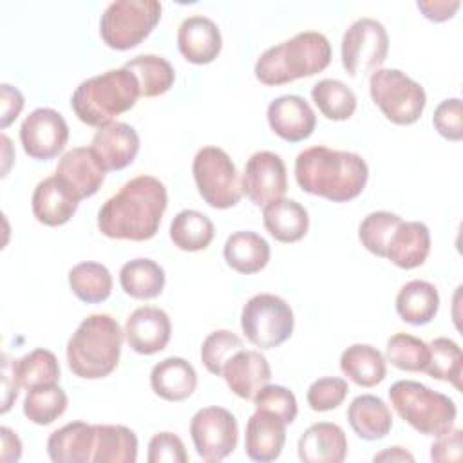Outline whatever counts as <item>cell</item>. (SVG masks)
<instances>
[{
    "label": "cell",
    "instance_id": "cell-21",
    "mask_svg": "<svg viewBox=\"0 0 463 463\" xmlns=\"http://www.w3.org/2000/svg\"><path fill=\"white\" fill-rule=\"evenodd\" d=\"M286 443V423L273 412L255 409L246 423L244 452L250 459L268 463L275 461Z\"/></svg>",
    "mask_w": 463,
    "mask_h": 463
},
{
    "label": "cell",
    "instance_id": "cell-5",
    "mask_svg": "<svg viewBox=\"0 0 463 463\" xmlns=\"http://www.w3.org/2000/svg\"><path fill=\"white\" fill-rule=\"evenodd\" d=\"M139 96V83L128 69H109L76 87L71 109L81 123L101 128L128 112Z\"/></svg>",
    "mask_w": 463,
    "mask_h": 463
},
{
    "label": "cell",
    "instance_id": "cell-4",
    "mask_svg": "<svg viewBox=\"0 0 463 463\" xmlns=\"http://www.w3.org/2000/svg\"><path fill=\"white\" fill-rule=\"evenodd\" d=\"M125 333L107 313L89 315L67 342V365L83 380L107 378L119 364Z\"/></svg>",
    "mask_w": 463,
    "mask_h": 463
},
{
    "label": "cell",
    "instance_id": "cell-30",
    "mask_svg": "<svg viewBox=\"0 0 463 463\" xmlns=\"http://www.w3.org/2000/svg\"><path fill=\"white\" fill-rule=\"evenodd\" d=\"M439 309V293L427 280H411L403 284L396 295V313L411 326L429 324Z\"/></svg>",
    "mask_w": 463,
    "mask_h": 463
},
{
    "label": "cell",
    "instance_id": "cell-29",
    "mask_svg": "<svg viewBox=\"0 0 463 463\" xmlns=\"http://www.w3.org/2000/svg\"><path fill=\"white\" fill-rule=\"evenodd\" d=\"M262 222L268 233L284 244L298 242L309 230V213L295 199H279L264 206Z\"/></svg>",
    "mask_w": 463,
    "mask_h": 463
},
{
    "label": "cell",
    "instance_id": "cell-9",
    "mask_svg": "<svg viewBox=\"0 0 463 463\" xmlns=\"http://www.w3.org/2000/svg\"><path fill=\"white\" fill-rule=\"evenodd\" d=\"M192 174L203 201L215 210H228L242 197L241 177L232 157L219 146H203L192 163Z\"/></svg>",
    "mask_w": 463,
    "mask_h": 463
},
{
    "label": "cell",
    "instance_id": "cell-23",
    "mask_svg": "<svg viewBox=\"0 0 463 463\" xmlns=\"http://www.w3.org/2000/svg\"><path fill=\"white\" fill-rule=\"evenodd\" d=\"M56 174L80 195V199H87L98 194L107 172L101 168L90 146H76L60 157Z\"/></svg>",
    "mask_w": 463,
    "mask_h": 463
},
{
    "label": "cell",
    "instance_id": "cell-47",
    "mask_svg": "<svg viewBox=\"0 0 463 463\" xmlns=\"http://www.w3.org/2000/svg\"><path fill=\"white\" fill-rule=\"evenodd\" d=\"M148 463H186L184 443L174 432H157L148 441Z\"/></svg>",
    "mask_w": 463,
    "mask_h": 463
},
{
    "label": "cell",
    "instance_id": "cell-24",
    "mask_svg": "<svg viewBox=\"0 0 463 463\" xmlns=\"http://www.w3.org/2000/svg\"><path fill=\"white\" fill-rule=\"evenodd\" d=\"M96 445V425L71 421L47 438V454L54 463H89Z\"/></svg>",
    "mask_w": 463,
    "mask_h": 463
},
{
    "label": "cell",
    "instance_id": "cell-17",
    "mask_svg": "<svg viewBox=\"0 0 463 463\" xmlns=\"http://www.w3.org/2000/svg\"><path fill=\"white\" fill-rule=\"evenodd\" d=\"M266 118L273 134L288 143H300L307 139L317 127V116L311 105L297 94L275 98L268 105Z\"/></svg>",
    "mask_w": 463,
    "mask_h": 463
},
{
    "label": "cell",
    "instance_id": "cell-34",
    "mask_svg": "<svg viewBox=\"0 0 463 463\" xmlns=\"http://www.w3.org/2000/svg\"><path fill=\"white\" fill-rule=\"evenodd\" d=\"M128 69L137 83H139V94L143 98H156L163 96L174 87L175 81V71L172 63L157 54H139L123 65Z\"/></svg>",
    "mask_w": 463,
    "mask_h": 463
},
{
    "label": "cell",
    "instance_id": "cell-40",
    "mask_svg": "<svg viewBox=\"0 0 463 463\" xmlns=\"http://www.w3.org/2000/svg\"><path fill=\"white\" fill-rule=\"evenodd\" d=\"M427 345H429V360L423 371L434 380L449 382L456 389H461V374H463L461 347L447 336L434 338Z\"/></svg>",
    "mask_w": 463,
    "mask_h": 463
},
{
    "label": "cell",
    "instance_id": "cell-20",
    "mask_svg": "<svg viewBox=\"0 0 463 463\" xmlns=\"http://www.w3.org/2000/svg\"><path fill=\"white\" fill-rule=\"evenodd\" d=\"M221 376L235 396L253 400V396L269 383L271 367L260 351L242 347L224 364Z\"/></svg>",
    "mask_w": 463,
    "mask_h": 463
},
{
    "label": "cell",
    "instance_id": "cell-25",
    "mask_svg": "<svg viewBox=\"0 0 463 463\" xmlns=\"http://www.w3.org/2000/svg\"><path fill=\"white\" fill-rule=\"evenodd\" d=\"M150 387L166 402H183L197 389V373L188 360L168 356L152 367Z\"/></svg>",
    "mask_w": 463,
    "mask_h": 463
},
{
    "label": "cell",
    "instance_id": "cell-10",
    "mask_svg": "<svg viewBox=\"0 0 463 463\" xmlns=\"http://www.w3.org/2000/svg\"><path fill=\"white\" fill-rule=\"evenodd\" d=\"M241 327L255 347L275 349L293 335L295 315L284 298L259 293L242 306Z\"/></svg>",
    "mask_w": 463,
    "mask_h": 463
},
{
    "label": "cell",
    "instance_id": "cell-50",
    "mask_svg": "<svg viewBox=\"0 0 463 463\" xmlns=\"http://www.w3.org/2000/svg\"><path fill=\"white\" fill-rule=\"evenodd\" d=\"M461 2L459 0H418L416 7L421 11V14L430 22H447L454 18L458 13Z\"/></svg>",
    "mask_w": 463,
    "mask_h": 463
},
{
    "label": "cell",
    "instance_id": "cell-51",
    "mask_svg": "<svg viewBox=\"0 0 463 463\" xmlns=\"http://www.w3.org/2000/svg\"><path fill=\"white\" fill-rule=\"evenodd\" d=\"M18 389L22 387L18 383L13 360H9L7 354H2V414H5L16 402Z\"/></svg>",
    "mask_w": 463,
    "mask_h": 463
},
{
    "label": "cell",
    "instance_id": "cell-3",
    "mask_svg": "<svg viewBox=\"0 0 463 463\" xmlns=\"http://www.w3.org/2000/svg\"><path fill=\"white\" fill-rule=\"evenodd\" d=\"M331 43L318 31H302L268 47L255 61V78L266 87H279L322 72L331 63Z\"/></svg>",
    "mask_w": 463,
    "mask_h": 463
},
{
    "label": "cell",
    "instance_id": "cell-41",
    "mask_svg": "<svg viewBox=\"0 0 463 463\" xmlns=\"http://www.w3.org/2000/svg\"><path fill=\"white\" fill-rule=\"evenodd\" d=\"M402 221L403 219L398 213H392L387 210H378V212L367 213L358 226V239H360L362 246L369 253L385 259L391 237L394 235V232Z\"/></svg>",
    "mask_w": 463,
    "mask_h": 463
},
{
    "label": "cell",
    "instance_id": "cell-54",
    "mask_svg": "<svg viewBox=\"0 0 463 463\" xmlns=\"http://www.w3.org/2000/svg\"><path fill=\"white\" fill-rule=\"evenodd\" d=\"M0 141H2V157H4L2 177H5V175H7V172H9L11 161L14 159V156H11V150H13V146H11V139H9L5 134H2V136H0Z\"/></svg>",
    "mask_w": 463,
    "mask_h": 463
},
{
    "label": "cell",
    "instance_id": "cell-37",
    "mask_svg": "<svg viewBox=\"0 0 463 463\" xmlns=\"http://www.w3.org/2000/svg\"><path fill=\"white\" fill-rule=\"evenodd\" d=\"M311 99L326 119L345 121L356 110V94L340 80L324 78L311 89Z\"/></svg>",
    "mask_w": 463,
    "mask_h": 463
},
{
    "label": "cell",
    "instance_id": "cell-33",
    "mask_svg": "<svg viewBox=\"0 0 463 463\" xmlns=\"http://www.w3.org/2000/svg\"><path fill=\"white\" fill-rule=\"evenodd\" d=\"M215 235V226L208 215L199 210H181L170 222V241L181 251H203Z\"/></svg>",
    "mask_w": 463,
    "mask_h": 463
},
{
    "label": "cell",
    "instance_id": "cell-49",
    "mask_svg": "<svg viewBox=\"0 0 463 463\" xmlns=\"http://www.w3.org/2000/svg\"><path fill=\"white\" fill-rule=\"evenodd\" d=\"M24 103V94L16 87L9 83L0 85V128H7L20 116Z\"/></svg>",
    "mask_w": 463,
    "mask_h": 463
},
{
    "label": "cell",
    "instance_id": "cell-14",
    "mask_svg": "<svg viewBox=\"0 0 463 463\" xmlns=\"http://www.w3.org/2000/svg\"><path fill=\"white\" fill-rule=\"evenodd\" d=\"M241 186L242 194L259 208L282 199L288 190V170L282 157L269 150L251 154L246 161Z\"/></svg>",
    "mask_w": 463,
    "mask_h": 463
},
{
    "label": "cell",
    "instance_id": "cell-1",
    "mask_svg": "<svg viewBox=\"0 0 463 463\" xmlns=\"http://www.w3.org/2000/svg\"><path fill=\"white\" fill-rule=\"evenodd\" d=\"M168 194L154 175H136L110 195L98 212V230L116 241L152 239L166 212Z\"/></svg>",
    "mask_w": 463,
    "mask_h": 463
},
{
    "label": "cell",
    "instance_id": "cell-32",
    "mask_svg": "<svg viewBox=\"0 0 463 463\" xmlns=\"http://www.w3.org/2000/svg\"><path fill=\"white\" fill-rule=\"evenodd\" d=\"M165 269L152 259L139 257L125 262L119 269L121 289L136 300L157 298L165 289Z\"/></svg>",
    "mask_w": 463,
    "mask_h": 463
},
{
    "label": "cell",
    "instance_id": "cell-12",
    "mask_svg": "<svg viewBox=\"0 0 463 463\" xmlns=\"http://www.w3.org/2000/svg\"><path fill=\"white\" fill-rule=\"evenodd\" d=\"M190 438L203 461L217 463L237 449L239 425L228 409L217 405L204 407L190 420Z\"/></svg>",
    "mask_w": 463,
    "mask_h": 463
},
{
    "label": "cell",
    "instance_id": "cell-48",
    "mask_svg": "<svg viewBox=\"0 0 463 463\" xmlns=\"http://www.w3.org/2000/svg\"><path fill=\"white\" fill-rule=\"evenodd\" d=\"M461 445L463 432L461 429H450L449 432L436 438L430 445V459L432 461H459L461 459Z\"/></svg>",
    "mask_w": 463,
    "mask_h": 463
},
{
    "label": "cell",
    "instance_id": "cell-52",
    "mask_svg": "<svg viewBox=\"0 0 463 463\" xmlns=\"http://www.w3.org/2000/svg\"><path fill=\"white\" fill-rule=\"evenodd\" d=\"M0 439H2V454H0L2 461L5 463L18 461L22 458V441L18 434L4 425L0 429Z\"/></svg>",
    "mask_w": 463,
    "mask_h": 463
},
{
    "label": "cell",
    "instance_id": "cell-11",
    "mask_svg": "<svg viewBox=\"0 0 463 463\" xmlns=\"http://www.w3.org/2000/svg\"><path fill=\"white\" fill-rule=\"evenodd\" d=\"M389 54V34L382 22L364 16L354 20L340 43L342 67L351 78L374 72Z\"/></svg>",
    "mask_w": 463,
    "mask_h": 463
},
{
    "label": "cell",
    "instance_id": "cell-6",
    "mask_svg": "<svg viewBox=\"0 0 463 463\" xmlns=\"http://www.w3.org/2000/svg\"><path fill=\"white\" fill-rule=\"evenodd\" d=\"M389 400L396 414L423 436L438 438L454 429L458 416L454 400L420 382H394L389 387Z\"/></svg>",
    "mask_w": 463,
    "mask_h": 463
},
{
    "label": "cell",
    "instance_id": "cell-2",
    "mask_svg": "<svg viewBox=\"0 0 463 463\" xmlns=\"http://www.w3.org/2000/svg\"><path fill=\"white\" fill-rule=\"evenodd\" d=\"M295 179L306 194L331 203H347L364 192L369 166L356 152L317 145L297 156Z\"/></svg>",
    "mask_w": 463,
    "mask_h": 463
},
{
    "label": "cell",
    "instance_id": "cell-16",
    "mask_svg": "<svg viewBox=\"0 0 463 463\" xmlns=\"http://www.w3.org/2000/svg\"><path fill=\"white\" fill-rule=\"evenodd\" d=\"M80 201V195L58 174H52L34 186L31 210L38 222L56 228L71 221Z\"/></svg>",
    "mask_w": 463,
    "mask_h": 463
},
{
    "label": "cell",
    "instance_id": "cell-38",
    "mask_svg": "<svg viewBox=\"0 0 463 463\" xmlns=\"http://www.w3.org/2000/svg\"><path fill=\"white\" fill-rule=\"evenodd\" d=\"M67 405L69 398L65 391L58 383H49L29 389L22 411L31 423L51 425L67 411Z\"/></svg>",
    "mask_w": 463,
    "mask_h": 463
},
{
    "label": "cell",
    "instance_id": "cell-28",
    "mask_svg": "<svg viewBox=\"0 0 463 463\" xmlns=\"http://www.w3.org/2000/svg\"><path fill=\"white\" fill-rule=\"evenodd\" d=\"M222 255L226 264L241 273L253 275L264 269L271 257V248L264 237L250 230L233 232L222 248Z\"/></svg>",
    "mask_w": 463,
    "mask_h": 463
},
{
    "label": "cell",
    "instance_id": "cell-18",
    "mask_svg": "<svg viewBox=\"0 0 463 463\" xmlns=\"http://www.w3.org/2000/svg\"><path fill=\"white\" fill-rule=\"evenodd\" d=\"M90 150L105 172L123 170L134 163L139 152V134L123 121H114L98 128L92 136Z\"/></svg>",
    "mask_w": 463,
    "mask_h": 463
},
{
    "label": "cell",
    "instance_id": "cell-15",
    "mask_svg": "<svg viewBox=\"0 0 463 463\" xmlns=\"http://www.w3.org/2000/svg\"><path fill=\"white\" fill-rule=\"evenodd\" d=\"M123 333L132 351L150 356L168 345L172 322L166 311L156 306H141L128 315Z\"/></svg>",
    "mask_w": 463,
    "mask_h": 463
},
{
    "label": "cell",
    "instance_id": "cell-27",
    "mask_svg": "<svg viewBox=\"0 0 463 463\" xmlns=\"http://www.w3.org/2000/svg\"><path fill=\"white\" fill-rule=\"evenodd\" d=\"M347 421L353 432L365 441H378L392 429L389 405L374 394H360L347 407Z\"/></svg>",
    "mask_w": 463,
    "mask_h": 463
},
{
    "label": "cell",
    "instance_id": "cell-22",
    "mask_svg": "<svg viewBox=\"0 0 463 463\" xmlns=\"http://www.w3.org/2000/svg\"><path fill=\"white\" fill-rule=\"evenodd\" d=\"M297 452L304 463H342L347 456V436L340 425L318 421L300 434Z\"/></svg>",
    "mask_w": 463,
    "mask_h": 463
},
{
    "label": "cell",
    "instance_id": "cell-43",
    "mask_svg": "<svg viewBox=\"0 0 463 463\" xmlns=\"http://www.w3.org/2000/svg\"><path fill=\"white\" fill-rule=\"evenodd\" d=\"M242 340L239 335L228 329H217L212 331L201 345V362L206 367L208 373L221 376L224 364L237 353L241 351Z\"/></svg>",
    "mask_w": 463,
    "mask_h": 463
},
{
    "label": "cell",
    "instance_id": "cell-8",
    "mask_svg": "<svg viewBox=\"0 0 463 463\" xmlns=\"http://www.w3.org/2000/svg\"><path fill=\"white\" fill-rule=\"evenodd\" d=\"M373 103L394 125L416 123L427 105L425 89L400 69H376L369 76Z\"/></svg>",
    "mask_w": 463,
    "mask_h": 463
},
{
    "label": "cell",
    "instance_id": "cell-45",
    "mask_svg": "<svg viewBox=\"0 0 463 463\" xmlns=\"http://www.w3.org/2000/svg\"><path fill=\"white\" fill-rule=\"evenodd\" d=\"M253 405L255 409L269 411L277 414L286 425L293 423L297 414H298V403L295 394L284 387V385H271L266 383L255 396H253Z\"/></svg>",
    "mask_w": 463,
    "mask_h": 463
},
{
    "label": "cell",
    "instance_id": "cell-26",
    "mask_svg": "<svg viewBox=\"0 0 463 463\" xmlns=\"http://www.w3.org/2000/svg\"><path fill=\"white\" fill-rule=\"evenodd\" d=\"M430 253V232L425 222L402 221L391 237L387 255L396 268L414 269L421 266Z\"/></svg>",
    "mask_w": 463,
    "mask_h": 463
},
{
    "label": "cell",
    "instance_id": "cell-39",
    "mask_svg": "<svg viewBox=\"0 0 463 463\" xmlns=\"http://www.w3.org/2000/svg\"><path fill=\"white\" fill-rule=\"evenodd\" d=\"M13 367L22 389H33L40 385L58 383L60 382V364L52 351L38 347L24 354L18 360H13Z\"/></svg>",
    "mask_w": 463,
    "mask_h": 463
},
{
    "label": "cell",
    "instance_id": "cell-44",
    "mask_svg": "<svg viewBox=\"0 0 463 463\" xmlns=\"http://www.w3.org/2000/svg\"><path fill=\"white\" fill-rule=\"evenodd\" d=\"M349 392V385L344 378L338 376H324L315 380L307 387V405L317 412H327L340 407Z\"/></svg>",
    "mask_w": 463,
    "mask_h": 463
},
{
    "label": "cell",
    "instance_id": "cell-31",
    "mask_svg": "<svg viewBox=\"0 0 463 463\" xmlns=\"http://www.w3.org/2000/svg\"><path fill=\"white\" fill-rule=\"evenodd\" d=\"M342 373L358 387H376L387 376L385 356L369 344H353L340 356Z\"/></svg>",
    "mask_w": 463,
    "mask_h": 463
},
{
    "label": "cell",
    "instance_id": "cell-42",
    "mask_svg": "<svg viewBox=\"0 0 463 463\" xmlns=\"http://www.w3.org/2000/svg\"><path fill=\"white\" fill-rule=\"evenodd\" d=\"M429 360V345L409 333H396L387 340L385 362L400 371L421 373Z\"/></svg>",
    "mask_w": 463,
    "mask_h": 463
},
{
    "label": "cell",
    "instance_id": "cell-36",
    "mask_svg": "<svg viewBox=\"0 0 463 463\" xmlns=\"http://www.w3.org/2000/svg\"><path fill=\"white\" fill-rule=\"evenodd\" d=\"M69 288L81 302L101 304L112 293V275L107 266L85 260L71 268Z\"/></svg>",
    "mask_w": 463,
    "mask_h": 463
},
{
    "label": "cell",
    "instance_id": "cell-19",
    "mask_svg": "<svg viewBox=\"0 0 463 463\" xmlns=\"http://www.w3.org/2000/svg\"><path fill=\"white\" fill-rule=\"evenodd\" d=\"M177 47L183 58L194 65L212 63L222 49L219 25L204 14L184 18L177 27Z\"/></svg>",
    "mask_w": 463,
    "mask_h": 463
},
{
    "label": "cell",
    "instance_id": "cell-46",
    "mask_svg": "<svg viewBox=\"0 0 463 463\" xmlns=\"http://www.w3.org/2000/svg\"><path fill=\"white\" fill-rule=\"evenodd\" d=\"M432 125L438 134L449 141L463 139V103L459 98H447L436 109Z\"/></svg>",
    "mask_w": 463,
    "mask_h": 463
},
{
    "label": "cell",
    "instance_id": "cell-13",
    "mask_svg": "<svg viewBox=\"0 0 463 463\" xmlns=\"http://www.w3.org/2000/svg\"><path fill=\"white\" fill-rule=\"evenodd\" d=\"M67 141L69 125L54 109L38 107L20 125V143L31 159L51 161L63 152Z\"/></svg>",
    "mask_w": 463,
    "mask_h": 463
},
{
    "label": "cell",
    "instance_id": "cell-53",
    "mask_svg": "<svg viewBox=\"0 0 463 463\" xmlns=\"http://www.w3.org/2000/svg\"><path fill=\"white\" fill-rule=\"evenodd\" d=\"M374 461H414V456L403 447H387L382 452L374 454Z\"/></svg>",
    "mask_w": 463,
    "mask_h": 463
},
{
    "label": "cell",
    "instance_id": "cell-35",
    "mask_svg": "<svg viewBox=\"0 0 463 463\" xmlns=\"http://www.w3.org/2000/svg\"><path fill=\"white\" fill-rule=\"evenodd\" d=\"M137 459V436L125 425H96L94 463H134Z\"/></svg>",
    "mask_w": 463,
    "mask_h": 463
},
{
    "label": "cell",
    "instance_id": "cell-7",
    "mask_svg": "<svg viewBox=\"0 0 463 463\" xmlns=\"http://www.w3.org/2000/svg\"><path fill=\"white\" fill-rule=\"evenodd\" d=\"M161 11L163 7L157 0L110 2L99 18V36L110 49H134L156 29Z\"/></svg>",
    "mask_w": 463,
    "mask_h": 463
}]
</instances>
